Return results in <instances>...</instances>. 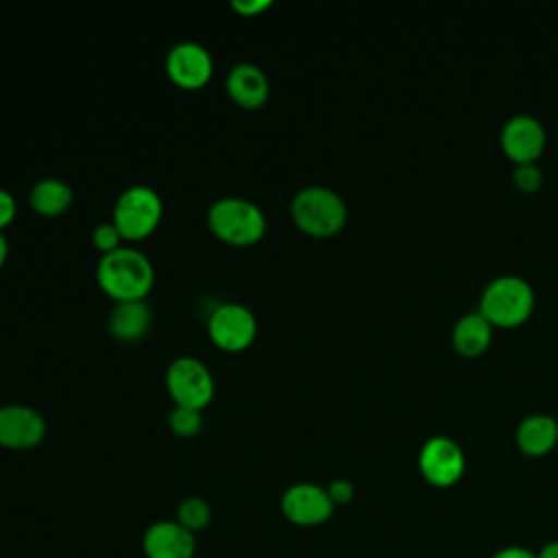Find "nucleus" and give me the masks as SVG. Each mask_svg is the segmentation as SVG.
<instances>
[{
    "label": "nucleus",
    "mask_w": 558,
    "mask_h": 558,
    "mask_svg": "<svg viewBox=\"0 0 558 558\" xmlns=\"http://www.w3.org/2000/svg\"><path fill=\"white\" fill-rule=\"evenodd\" d=\"M98 286L118 301H144L155 283V268L148 255L133 246H120L100 257L96 266Z\"/></svg>",
    "instance_id": "nucleus-1"
},
{
    "label": "nucleus",
    "mask_w": 558,
    "mask_h": 558,
    "mask_svg": "<svg viewBox=\"0 0 558 558\" xmlns=\"http://www.w3.org/2000/svg\"><path fill=\"white\" fill-rule=\"evenodd\" d=\"M207 225L222 242L251 246L266 233V216L259 205L240 196H222L211 203Z\"/></svg>",
    "instance_id": "nucleus-2"
},
{
    "label": "nucleus",
    "mask_w": 558,
    "mask_h": 558,
    "mask_svg": "<svg viewBox=\"0 0 558 558\" xmlns=\"http://www.w3.org/2000/svg\"><path fill=\"white\" fill-rule=\"evenodd\" d=\"M290 214L301 231L316 238H327L344 227L347 203L331 187L307 185L294 194Z\"/></svg>",
    "instance_id": "nucleus-3"
},
{
    "label": "nucleus",
    "mask_w": 558,
    "mask_h": 558,
    "mask_svg": "<svg viewBox=\"0 0 558 558\" xmlns=\"http://www.w3.org/2000/svg\"><path fill=\"white\" fill-rule=\"evenodd\" d=\"M534 307V290L519 275H499L486 283L480 296V312L490 325L514 327L523 323Z\"/></svg>",
    "instance_id": "nucleus-4"
},
{
    "label": "nucleus",
    "mask_w": 558,
    "mask_h": 558,
    "mask_svg": "<svg viewBox=\"0 0 558 558\" xmlns=\"http://www.w3.org/2000/svg\"><path fill=\"white\" fill-rule=\"evenodd\" d=\"M163 214V201L150 185H131L116 198L111 222L124 240L150 235Z\"/></svg>",
    "instance_id": "nucleus-5"
},
{
    "label": "nucleus",
    "mask_w": 558,
    "mask_h": 558,
    "mask_svg": "<svg viewBox=\"0 0 558 558\" xmlns=\"http://www.w3.org/2000/svg\"><path fill=\"white\" fill-rule=\"evenodd\" d=\"M166 388L174 405L203 410L214 397V375L207 364L194 355H179L166 371Z\"/></svg>",
    "instance_id": "nucleus-6"
},
{
    "label": "nucleus",
    "mask_w": 558,
    "mask_h": 558,
    "mask_svg": "<svg viewBox=\"0 0 558 558\" xmlns=\"http://www.w3.org/2000/svg\"><path fill=\"white\" fill-rule=\"evenodd\" d=\"M207 333L222 351H244L257 336V318L246 305L227 301L209 314Z\"/></svg>",
    "instance_id": "nucleus-7"
},
{
    "label": "nucleus",
    "mask_w": 558,
    "mask_h": 558,
    "mask_svg": "<svg viewBox=\"0 0 558 558\" xmlns=\"http://www.w3.org/2000/svg\"><path fill=\"white\" fill-rule=\"evenodd\" d=\"M462 447L449 436H432L418 451V471L436 488L453 486L464 473Z\"/></svg>",
    "instance_id": "nucleus-8"
},
{
    "label": "nucleus",
    "mask_w": 558,
    "mask_h": 558,
    "mask_svg": "<svg viewBox=\"0 0 558 558\" xmlns=\"http://www.w3.org/2000/svg\"><path fill=\"white\" fill-rule=\"evenodd\" d=\"M333 508L336 506L327 493V486L314 482H296L281 495L283 517L301 527L325 523L333 514Z\"/></svg>",
    "instance_id": "nucleus-9"
},
{
    "label": "nucleus",
    "mask_w": 558,
    "mask_h": 558,
    "mask_svg": "<svg viewBox=\"0 0 558 558\" xmlns=\"http://www.w3.org/2000/svg\"><path fill=\"white\" fill-rule=\"evenodd\" d=\"M166 72L174 85L183 89H198L211 78L214 61L203 44L179 41L166 54Z\"/></svg>",
    "instance_id": "nucleus-10"
},
{
    "label": "nucleus",
    "mask_w": 558,
    "mask_h": 558,
    "mask_svg": "<svg viewBox=\"0 0 558 558\" xmlns=\"http://www.w3.org/2000/svg\"><path fill=\"white\" fill-rule=\"evenodd\" d=\"M46 436V418L31 405L9 403L0 408V445L9 449H31Z\"/></svg>",
    "instance_id": "nucleus-11"
},
{
    "label": "nucleus",
    "mask_w": 558,
    "mask_h": 558,
    "mask_svg": "<svg viewBox=\"0 0 558 558\" xmlns=\"http://www.w3.org/2000/svg\"><path fill=\"white\" fill-rule=\"evenodd\" d=\"M501 148L517 163H532L545 148V126L534 116L517 113L501 126Z\"/></svg>",
    "instance_id": "nucleus-12"
},
{
    "label": "nucleus",
    "mask_w": 558,
    "mask_h": 558,
    "mask_svg": "<svg viewBox=\"0 0 558 558\" xmlns=\"http://www.w3.org/2000/svg\"><path fill=\"white\" fill-rule=\"evenodd\" d=\"M142 549L146 558H194L196 536L177 519L157 521L144 532Z\"/></svg>",
    "instance_id": "nucleus-13"
},
{
    "label": "nucleus",
    "mask_w": 558,
    "mask_h": 558,
    "mask_svg": "<svg viewBox=\"0 0 558 558\" xmlns=\"http://www.w3.org/2000/svg\"><path fill=\"white\" fill-rule=\"evenodd\" d=\"M231 100L244 109H257L268 100L270 83L266 72L255 63H238L229 70L225 81Z\"/></svg>",
    "instance_id": "nucleus-14"
},
{
    "label": "nucleus",
    "mask_w": 558,
    "mask_h": 558,
    "mask_svg": "<svg viewBox=\"0 0 558 558\" xmlns=\"http://www.w3.org/2000/svg\"><path fill=\"white\" fill-rule=\"evenodd\" d=\"M517 447L527 456H545L558 447V421L551 414L534 412L519 421L514 432Z\"/></svg>",
    "instance_id": "nucleus-15"
},
{
    "label": "nucleus",
    "mask_w": 558,
    "mask_h": 558,
    "mask_svg": "<svg viewBox=\"0 0 558 558\" xmlns=\"http://www.w3.org/2000/svg\"><path fill=\"white\" fill-rule=\"evenodd\" d=\"M153 323V312L146 301H118L109 312L107 327L113 338L133 342L146 336Z\"/></svg>",
    "instance_id": "nucleus-16"
},
{
    "label": "nucleus",
    "mask_w": 558,
    "mask_h": 558,
    "mask_svg": "<svg viewBox=\"0 0 558 558\" xmlns=\"http://www.w3.org/2000/svg\"><path fill=\"white\" fill-rule=\"evenodd\" d=\"M493 338V325L486 320V316L475 310V312H466L462 314L451 331V340L458 353L473 357L486 351V347L490 344Z\"/></svg>",
    "instance_id": "nucleus-17"
},
{
    "label": "nucleus",
    "mask_w": 558,
    "mask_h": 558,
    "mask_svg": "<svg viewBox=\"0 0 558 558\" xmlns=\"http://www.w3.org/2000/svg\"><path fill=\"white\" fill-rule=\"evenodd\" d=\"M31 207L41 214V216H59L63 214L74 194H72V187L57 179V177H46V179H39L33 187H31Z\"/></svg>",
    "instance_id": "nucleus-18"
},
{
    "label": "nucleus",
    "mask_w": 558,
    "mask_h": 558,
    "mask_svg": "<svg viewBox=\"0 0 558 558\" xmlns=\"http://www.w3.org/2000/svg\"><path fill=\"white\" fill-rule=\"evenodd\" d=\"M211 519V508L203 497H187L177 508V521L190 532H201Z\"/></svg>",
    "instance_id": "nucleus-19"
},
{
    "label": "nucleus",
    "mask_w": 558,
    "mask_h": 558,
    "mask_svg": "<svg viewBox=\"0 0 558 558\" xmlns=\"http://www.w3.org/2000/svg\"><path fill=\"white\" fill-rule=\"evenodd\" d=\"M203 427V414L196 408H185V405H174L170 412V429L177 436L190 438L196 436Z\"/></svg>",
    "instance_id": "nucleus-20"
},
{
    "label": "nucleus",
    "mask_w": 558,
    "mask_h": 558,
    "mask_svg": "<svg viewBox=\"0 0 558 558\" xmlns=\"http://www.w3.org/2000/svg\"><path fill=\"white\" fill-rule=\"evenodd\" d=\"M122 240H124V238L120 235V231L116 229L113 222H100V225L94 229V233H92V244H94L102 255H107V253L120 248V246H122Z\"/></svg>",
    "instance_id": "nucleus-21"
},
{
    "label": "nucleus",
    "mask_w": 558,
    "mask_h": 558,
    "mask_svg": "<svg viewBox=\"0 0 558 558\" xmlns=\"http://www.w3.org/2000/svg\"><path fill=\"white\" fill-rule=\"evenodd\" d=\"M541 170L536 166V161L532 163H517V170H514V183L519 190L523 192H534L538 185H541Z\"/></svg>",
    "instance_id": "nucleus-22"
},
{
    "label": "nucleus",
    "mask_w": 558,
    "mask_h": 558,
    "mask_svg": "<svg viewBox=\"0 0 558 558\" xmlns=\"http://www.w3.org/2000/svg\"><path fill=\"white\" fill-rule=\"evenodd\" d=\"M327 493H329L333 506H344V504H349V501L353 499L355 488H353V484H351L349 480H342V477H340V480H333V482L327 486Z\"/></svg>",
    "instance_id": "nucleus-23"
},
{
    "label": "nucleus",
    "mask_w": 558,
    "mask_h": 558,
    "mask_svg": "<svg viewBox=\"0 0 558 558\" xmlns=\"http://www.w3.org/2000/svg\"><path fill=\"white\" fill-rule=\"evenodd\" d=\"M15 211H17V203L13 194L0 187V231L11 225V220L15 218Z\"/></svg>",
    "instance_id": "nucleus-24"
},
{
    "label": "nucleus",
    "mask_w": 558,
    "mask_h": 558,
    "mask_svg": "<svg viewBox=\"0 0 558 558\" xmlns=\"http://www.w3.org/2000/svg\"><path fill=\"white\" fill-rule=\"evenodd\" d=\"M272 7V0H231V9L242 15H257Z\"/></svg>",
    "instance_id": "nucleus-25"
},
{
    "label": "nucleus",
    "mask_w": 558,
    "mask_h": 558,
    "mask_svg": "<svg viewBox=\"0 0 558 558\" xmlns=\"http://www.w3.org/2000/svg\"><path fill=\"white\" fill-rule=\"evenodd\" d=\"M490 558H536V554L527 547H519V545H508L501 547L499 551H495Z\"/></svg>",
    "instance_id": "nucleus-26"
},
{
    "label": "nucleus",
    "mask_w": 558,
    "mask_h": 558,
    "mask_svg": "<svg viewBox=\"0 0 558 558\" xmlns=\"http://www.w3.org/2000/svg\"><path fill=\"white\" fill-rule=\"evenodd\" d=\"M536 558H558V541L545 543L538 551H534Z\"/></svg>",
    "instance_id": "nucleus-27"
},
{
    "label": "nucleus",
    "mask_w": 558,
    "mask_h": 558,
    "mask_svg": "<svg viewBox=\"0 0 558 558\" xmlns=\"http://www.w3.org/2000/svg\"><path fill=\"white\" fill-rule=\"evenodd\" d=\"M7 255H9V242H7L4 233L0 231V266L7 262Z\"/></svg>",
    "instance_id": "nucleus-28"
}]
</instances>
